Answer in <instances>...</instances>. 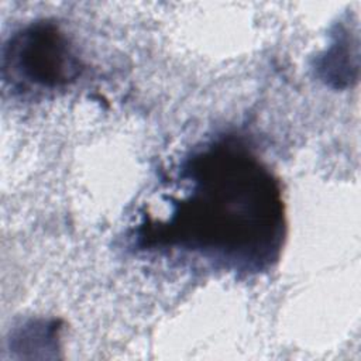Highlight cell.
<instances>
[{"label": "cell", "instance_id": "1", "mask_svg": "<svg viewBox=\"0 0 361 361\" xmlns=\"http://www.w3.org/2000/svg\"><path fill=\"white\" fill-rule=\"evenodd\" d=\"M173 180L169 212L145 219L137 231L140 245L244 274L278 261L286 231L281 185L243 142L204 145L182 162Z\"/></svg>", "mask_w": 361, "mask_h": 361}, {"label": "cell", "instance_id": "2", "mask_svg": "<svg viewBox=\"0 0 361 361\" xmlns=\"http://www.w3.org/2000/svg\"><path fill=\"white\" fill-rule=\"evenodd\" d=\"M3 71L23 89H59L80 72L68 37L58 25L35 21L16 32L3 51Z\"/></svg>", "mask_w": 361, "mask_h": 361}]
</instances>
